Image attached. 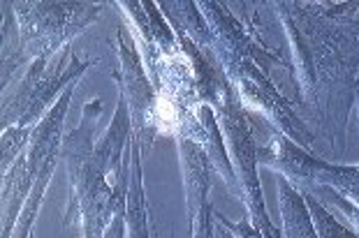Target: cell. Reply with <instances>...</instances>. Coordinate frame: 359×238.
Here are the masks:
<instances>
[{
	"instance_id": "obj_1",
	"label": "cell",
	"mask_w": 359,
	"mask_h": 238,
	"mask_svg": "<svg viewBox=\"0 0 359 238\" xmlns=\"http://www.w3.org/2000/svg\"><path fill=\"white\" fill-rule=\"evenodd\" d=\"M280 211L283 218H285V227H287V238H316L311 229V222L304 213L302 199L294 195L292 190L283 186L280 188Z\"/></svg>"
},
{
	"instance_id": "obj_2",
	"label": "cell",
	"mask_w": 359,
	"mask_h": 238,
	"mask_svg": "<svg viewBox=\"0 0 359 238\" xmlns=\"http://www.w3.org/2000/svg\"><path fill=\"white\" fill-rule=\"evenodd\" d=\"M218 220L223 222V225L230 229L232 234H236V238H262L253 227L248 225V222H241V225H230V222H227L225 218H220V215H218Z\"/></svg>"
},
{
	"instance_id": "obj_3",
	"label": "cell",
	"mask_w": 359,
	"mask_h": 238,
	"mask_svg": "<svg viewBox=\"0 0 359 238\" xmlns=\"http://www.w3.org/2000/svg\"><path fill=\"white\" fill-rule=\"evenodd\" d=\"M227 238H230V236H227Z\"/></svg>"
}]
</instances>
